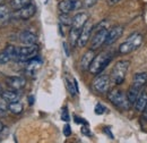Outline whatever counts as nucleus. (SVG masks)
Listing matches in <instances>:
<instances>
[{
  "mask_svg": "<svg viewBox=\"0 0 147 143\" xmlns=\"http://www.w3.org/2000/svg\"><path fill=\"white\" fill-rule=\"evenodd\" d=\"M2 99L6 101V102H15V101H18L19 99V93L17 91H14V90H9V91H3V93L1 94Z\"/></svg>",
  "mask_w": 147,
  "mask_h": 143,
  "instance_id": "nucleus-19",
  "label": "nucleus"
},
{
  "mask_svg": "<svg viewBox=\"0 0 147 143\" xmlns=\"http://www.w3.org/2000/svg\"><path fill=\"white\" fill-rule=\"evenodd\" d=\"M140 91H142V90L136 88V86H134V85H131V86L129 88L128 92H127V98H128L130 105H135V102H136V100H137V98H138Z\"/></svg>",
  "mask_w": 147,
  "mask_h": 143,
  "instance_id": "nucleus-22",
  "label": "nucleus"
},
{
  "mask_svg": "<svg viewBox=\"0 0 147 143\" xmlns=\"http://www.w3.org/2000/svg\"><path fill=\"white\" fill-rule=\"evenodd\" d=\"M111 59H112V54L110 52H101L97 56L94 57L93 61L90 65L88 71L91 72V74L94 75H98L105 69V67L110 64Z\"/></svg>",
  "mask_w": 147,
  "mask_h": 143,
  "instance_id": "nucleus-1",
  "label": "nucleus"
},
{
  "mask_svg": "<svg viewBox=\"0 0 147 143\" xmlns=\"http://www.w3.org/2000/svg\"><path fill=\"white\" fill-rule=\"evenodd\" d=\"M58 8L60 10V14H69L70 12H73V1L61 0L58 5Z\"/></svg>",
  "mask_w": 147,
  "mask_h": 143,
  "instance_id": "nucleus-20",
  "label": "nucleus"
},
{
  "mask_svg": "<svg viewBox=\"0 0 147 143\" xmlns=\"http://www.w3.org/2000/svg\"><path fill=\"white\" fill-rule=\"evenodd\" d=\"M94 57H95V52H94V50H92V49H90L88 51H86L85 54H83V57L80 59V68L83 71H88L90 65H91V63L93 61Z\"/></svg>",
  "mask_w": 147,
  "mask_h": 143,
  "instance_id": "nucleus-14",
  "label": "nucleus"
},
{
  "mask_svg": "<svg viewBox=\"0 0 147 143\" xmlns=\"http://www.w3.org/2000/svg\"><path fill=\"white\" fill-rule=\"evenodd\" d=\"M18 56H17V60L23 61V63H27L32 59H34L38 54V47L36 44H31V46H25V47H20L17 50Z\"/></svg>",
  "mask_w": 147,
  "mask_h": 143,
  "instance_id": "nucleus-5",
  "label": "nucleus"
},
{
  "mask_svg": "<svg viewBox=\"0 0 147 143\" xmlns=\"http://www.w3.org/2000/svg\"><path fill=\"white\" fill-rule=\"evenodd\" d=\"M17 50H18V48H16L15 46H11V44L7 46V48L5 49V51L10 57V60H17V56H18Z\"/></svg>",
  "mask_w": 147,
  "mask_h": 143,
  "instance_id": "nucleus-25",
  "label": "nucleus"
},
{
  "mask_svg": "<svg viewBox=\"0 0 147 143\" xmlns=\"http://www.w3.org/2000/svg\"><path fill=\"white\" fill-rule=\"evenodd\" d=\"M82 132H83V134H85V135H88V136L91 135V132H90V129H88L87 127H85V126L82 128Z\"/></svg>",
  "mask_w": 147,
  "mask_h": 143,
  "instance_id": "nucleus-38",
  "label": "nucleus"
},
{
  "mask_svg": "<svg viewBox=\"0 0 147 143\" xmlns=\"http://www.w3.org/2000/svg\"><path fill=\"white\" fill-rule=\"evenodd\" d=\"M103 132L107 134V135H109V138L110 139H113V134L111 133V131H110V127H104V129H103Z\"/></svg>",
  "mask_w": 147,
  "mask_h": 143,
  "instance_id": "nucleus-36",
  "label": "nucleus"
},
{
  "mask_svg": "<svg viewBox=\"0 0 147 143\" xmlns=\"http://www.w3.org/2000/svg\"><path fill=\"white\" fill-rule=\"evenodd\" d=\"M96 2H97V0H84V1H83V5H84V7H86V8H91V7H93Z\"/></svg>",
  "mask_w": 147,
  "mask_h": 143,
  "instance_id": "nucleus-32",
  "label": "nucleus"
},
{
  "mask_svg": "<svg viewBox=\"0 0 147 143\" xmlns=\"http://www.w3.org/2000/svg\"><path fill=\"white\" fill-rule=\"evenodd\" d=\"M79 33H80V31H79V30L70 29V33H69V41H70L71 47H76V46H77V41H78V37H79Z\"/></svg>",
  "mask_w": 147,
  "mask_h": 143,
  "instance_id": "nucleus-26",
  "label": "nucleus"
},
{
  "mask_svg": "<svg viewBox=\"0 0 147 143\" xmlns=\"http://www.w3.org/2000/svg\"><path fill=\"white\" fill-rule=\"evenodd\" d=\"M92 32H93V24L87 20L86 24L83 26V29L80 30V33H79V37H78V41H77V46L83 48L87 44L90 37L92 35Z\"/></svg>",
  "mask_w": 147,
  "mask_h": 143,
  "instance_id": "nucleus-7",
  "label": "nucleus"
},
{
  "mask_svg": "<svg viewBox=\"0 0 147 143\" xmlns=\"http://www.w3.org/2000/svg\"><path fill=\"white\" fill-rule=\"evenodd\" d=\"M108 29L107 30H101V31H97L95 32V34L92 39V43H91V49L92 50H96L98 48H101L104 42H105V39H107V35H108Z\"/></svg>",
  "mask_w": 147,
  "mask_h": 143,
  "instance_id": "nucleus-8",
  "label": "nucleus"
},
{
  "mask_svg": "<svg viewBox=\"0 0 147 143\" xmlns=\"http://www.w3.org/2000/svg\"><path fill=\"white\" fill-rule=\"evenodd\" d=\"M147 84V73H137L134 76L132 80V85L138 88V89H143Z\"/></svg>",
  "mask_w": 147,
  "mask_h": 143,
  "instance_id": "nucleus-17",
  "label": "nucleus"
},
{
  "mask_svg": "<svg viewBox=\"0 0 147 143\" xmlns=\"http://www.w3.org/2000/svg\"><path fill=\"white\" fill-rule=\"evenodd\" d=\"M10 61V57L8 56V54L3 50L0 52V64H7Z\"/></svg>",
  "mask_w": 147,
  "mask_h": 143,
  "instance_id": "nucleus-29",
  "label": "nucleus"
},
{
  "mask_svg": "<svg viewBox=\"0 0 147 143\" xmlns=\"http://www.w3.org/2000/svg\"><path fill=\"white\" fill-rule=\"evenodd\" d=\"M122 33H123V27H122V26L118 25V26L112 27L111 30L108 31V35H107L104 44H105V46H111V44H113L117 40H119V39L121 37Z\"/></svg>",
  "mask_w": 147,
  "mask_h": 143,
  "instance_id": "nucleus-9",
  "label": "nucleus"
},
{
  "mask_svg": "<svg viewBox=\"0 0 147 143\" xmlns=\"http://www.w3.org/2000/svg\"><path fill=\"white\" fill-rule=\"evenodd\" d=\"M41 64H42V61H41V59L38 58V57H35L34 59H32V60H30V61H27V66H26V69L28 73H31V74H33V73H35V72L41 67Z\"/></svg>",
  "mask_w": 147,
  "mask_h": 143,
  "instance_id": "nucleus-23",
  "label": "nucleus"
},
{
  "mask_svg": "<svg viewBox=\"0 0 147 143\" xmlns=\"http://www.w3.org/2000/svg\"><path fill=\"white\" fill-rule=\"evenodd\" d=\"M6 82H7V85L14 91L22 90L26 84L25 78L20 76H8L6 77Z\"/></svg>",
  "mask_w": 147,
  "mask_h": 143,
  "instance_id": "nucleus-11",
  "label": "nucleus"
},
{
  "mask_svg": "<svg viewBox=\"0 0 147 143\" xmlns=\"http://www.w3.org/2000/svg\"><path fill=\"white\" fill-rule=\"evenodd\" d=\"M59 22L63 26H71L73 18L69 16V14H60L59 15Z\"/></svg>",
  "mask_w": 147,
  "mask_h": 143,
  "instance_id": "nucleus-27",
  "label": "nucleus"
},
{
  "mask_svg": "<svg viewBox=\"0 0 147 143\" xmlns=\"http://www.w3.org/2000/svg\"><path fill=\"white\" fill-rule=\"evenodd\" d=\"M119 1H120V0H107V3H108V6L112 7V6H115Z\"/></svg>",
  "mask_w": 147,
  "mask_h": 143,
  "instance_id": "nucleus-37",
  "label": "nucleus"
},
{
  "mask_svg": "<svg viewBox=\"0 0 147 143\" xmlns=\"http://www.w3.org/2000/svg\"><path fill=\"white\" fill-rule=\"evenodd\" d=\"M3 1H5V0H0V6H1V5H3Z\"/></svg>",
  "mask_w": 147,
  "mask_h": 143,
  "instance_id": "nucleus-43",
  "label": "nucleus"
},
{
  "mask_svg": "<svg viewBox=\"0 0 147 143\" xmlns=\"http://www.w3.org/2000/svg\"><path fill=\"white\" fill-rule=\"evenodd\" d=\"M143 40H144V36L142 35L140 33L138 32H135L132 33L131 35H129V37L123 42L120 44L119 47V52L122 54H127L132 52L134 50L138 49L142 43H143Z\"/></svg>",
  "mask_w": 147,
  "mask_h": 143,
  "instance_id": "nucleus-2",
  "label": "nucleus"
},
{
  "mask_svg": "<svg viewBox=\"0 0 147 143\" xmlns=\"http://www.w3.org/2000/svg\"><path fill=\"white\" fill-rule=\"evenodd\" d=\"M61 119L63 122H68L69 121V112H68V110H67L66 107L63 108L62 111H61Z\"/></svg>",
  "mask_w": 147,
  "mask_h": 143,
  "instance_id": "nucleus-31",
  "label": "nucleus"
},
{
  "mask_svg": "<svg viewBox=\"0 0 147 143\" xmlns=\"http://www.w3.org/2000/svg\"><path fill=\"white\" fill-rule=\"evenodd\" d=\"M143 112H144V118L147 121V105H146V107H145V109L143 110Z\"/></svg>",
  "mask_w": 147,
  "mask_h": 143,
  "instance_id": "nucleus-39",
  "label": "nucleus"
},
{
  "mask_svg": "<svg viewBox=\"0 0 147 143\" xmlns=\"http://www.w3.org/2000/svg\"><path fill=\"white\" fill-rule=\"evenodd\" d=\"M111 78L108 75H97L93 81V88L98 93H107L110 89Z\"/></svg>",
  "mask_w": 147,
  "mask_h": 143,
  "instance_id": "nucleus-6",
  "label": "nucleus"
},
{
  "mask_svg": "<svg viewBox=\"0 0 147 143\" xmlns=\"http://www.w3.org/2000/svg\"><path fill=\"white\" fill-rule=\"evenodd\" d=\"M109 25H110V22H109L108 19H103V20H101L95 27L93 26V30H94L95 32L101 31V30H107V29H109Z\"/></svg>",
  "mask_w": 147,
  "mask_h": 143,
  "instance_id": "nucleus-28",
  "label": "nucleus"
},
{
  "mask_svg": "<svg viewBox=\"0 0 147 143\" xmlns=\"http://www.w3.org/2000/svg\"><path fill=\"white\" fill-rule=\"evenodd\" d=\"M95 114L96 115H103L104 112H105V110H107V108L104 107L102 104H97L96 106H95Z\"/></svg>",
  "mask_w": 147,
  "mask_h": 143,
  "instance_id": "nucleus-30",
  "label": "nucleus"
},
{
  "mask_svg": "<svg viewBox=\"0 0 147 143\" xmlns=\"http://www.w3.org/2000/svg\"><path fill=\"white\" fill-rule=\"evenodd\" d=\"M129 65H130L129 60H119L114 65L113 69L111 72V80L113 81L114 84L120 85L123 83L126 75H127V72L129 69Z\"/></svg>",
  "mask_w": 147,
  "mask_h": 143,
  "instance_id": "nucleus-3",
  "label": "nucleus"
},
{
  "mask_svg": "<svg viewBox=\"0 0 147 143\" xmlns=\"http://www.w3.org/2000/svg\"><path fill=\"white\" fill-rule=\"evenodd\" d=\"M70 1H74V0H70Z\"/></svg>",
  "mask_w": 147,
  "mask_h": 143,
  "instance_id": "nucleus-44",
  "label": "nucleus"
},
{
  "mask_svg": "<svg viewBox=\"0 0 147 143\" xmlns=\"http://www.w3.org/2000/svg\"><path fill=\"white\" fill-rule=\"evenodd\" d=\"M11 18V12L8 6L1 5L0 6V27L6 25Z\"/></svg>",
  "mask_w": 147,
  "mask_h": 143,
  "instance_id": "nucleus-16",
  "label": "nucleus"
},
{
  "mask_svg": "<svg viewBox=\"0 0 147 143\" xmlns=\"http://www.w3.org/2000/svg\"><path fill=\"white\" fill-rule=\"evenodd\" d=\"M2 93H3V90H2V86H1V85H0V95H1V94H2Z\"/></svg>",
  "mask_w": 147,
  "mask_h": 143,
  "instance_id": "nucleus-42",
  "label": "nucleus"
},
{
  "mask_svg": "<svg viewBox=\"0 0 147 143\" xmlns=\"http://www.w3.org/2000/svg\"><path fill=\"white\" fill-rule=\"evenodd\" d=\"M88 20V15L86 13H78L73 17L71 22V29L75 30H82L83 26L86 24V22Z\"/></svg>",
  "mask_w": 147,
  "mask_h": 143,
  "instance_id": "nucleus-12",
  "label": "nucleus"
},
{
  "mask_svg": "<svg viewBox=\"0 0 147 143\" xmlns=\"http://www.w3.org/2000/svg\"><path fill=\"white\" fill-rule=\"evenodd\" d=\"M147 105V92H140L136 102H135V108L137 111L143 112V110L145 109Z\"/></svg>",
  "mask_w": 147,
  "mask_h": 143,
  "instance_id": "nucleus-18",
  "label": "nucleus"
},
{
  "mask_svg": "<svg viewBox=\"0 0 147 143\" xmlns=\"http://www.w3.org/2000/svg\"><path fill=\"white\" fill-rule=\"evenodd\" d=\"M36 35L30 31H23L19 34V41L20 43L25 46H31V44H36Z\"/></svg>",
  "mask_w": 147,
  "mask_h": 143,
  "instance_id": "nucleus-13",
  "label": "nucleus"
},
{
  "mask_svg": "<svg viewBox=\"0 0 147 143\" xmlns=\"http://www.w3.org/2000/svg\"><path fill=\"white\" fill-rule=\"evenodd\" d=\"M83 6V2L80 0H74L73 1V10H77Z\"/></svg>",
  "mask_w": 147,
  "mask_h": 143,
  "instance_id": "nucleus-33",
  "label": "nucleus"
},
{
  "mask_svg": "<svg viewBox=\"0 0 147 143\" xmlns=\"http://www.w3.org/2000/svg\"><path fill=\"white\" fill-rule=\"evenodd\" d=\"M33 100H34V98L33 97H30V105H33V102H34Z\"/></svg>",
  "mask_w": 147,
  "mask_h": 143,
  "instance_id": "nucleus-40",
  "label": "nucleus"
},
{
  "mask_svg": "<svg viewBox=\"0 0 147 143\" xmlns=\"http://www.w3.org/2000/svg\"><path fill=\"white\" fill-rule=\"evenodd\" d=\"M36 13V7L33 5V3H30L28 6L19 9V10H16V14L15 16L19 19H23V20H27L31 17H33Z\"/></svg>",
  "mask_w": 147,
  "mask_h": 143,
  "instance_id": "nucleus-10",
  "label": "nucleus"
},
{
  "mask_svg": "<svg viewBox=\"0 0 147 143\" xmlns=\"http://www.w3.org/2000/svg\"><path fill=\"white\" fill-rule=\"evenodd\" d=\"M3 128H5V127H3V124H2L1 122H0V132H1V131H2Z\"/></svg>",
  "mask_w": 147,
  "mask_h": 143,
  "instance_id": "nucleus-41",
  "label": "nucleus"
},
{
  "mask_svg": "<svg viewBox=\"0 0 147 143\" xmlns=\"http://www.w3.org/2000/svg\"><path fill=\"white\" fill-rule=\"evenodd\" d=\"M65 82H66V86L68 92L70 93V95L75 97L77 93H78V83L76 81V78L73 76H69V75H66L65 77Z\"/></svg>",
  "mask_w": 147,
  "mask_h": 143,
  "instance_id": "nucleus-15",
  "label": "nucleus"
},
{
  "mask_svg": "<svg viewBox=\"0 0 147 143\" xmlns=\"http://www.w3.org/2000/svg\"><path fill=\"white\" fill-rule=\"evenodd\" d=\"M8 110H9L11 114H14V115H19L20 112H23L24 107H23L22 102L15 101V102H10V104L8 105Z\"/></svg>",
  "mask_w": 147,
  "mask_h": 143,
  "instance_id": "nucleus-24",
  "label": "nucleus"
},
{
  "mask_svg": "<svg viewBox=\"0 0 147 143\" xmlns=\"http://www.w3.org/2000/svg\"><path fill=\"white\" fill-rule=\"evenodd\" d=\"M30 3H32V0H10L9 1V6L13 10H19L26 6H28Z\"/></svg>",
  "mask_w": 147,
  "mask_h": 143,
  "instance_id": "nucleus-21",
  "label": "nucleus"
},
{
  "mask_svg": "<svg viewBox=\"0 0 147 143\" xmlns=\"http://www.w3.org/2000/svg\"><path fill=\"white\" fill-rule=\"evenodd\" d=\"M108 99L110 100L112 105L115 107L120 108L121 110H129L130 108V102H129L127 94H125L121 90H112L108 93Z\"/></svg>",
  "mask_w": 147,
  "mask_h": 143,
  "instance_id": "nucleus-4",
  "label": "nucleus"
},
{
  "mask_svg": "<svg viewBox=\"0 0 147 143\" xmlns=\"http://www.w3.org/2000/svg\"><path fill=\"white\" fill-rule=\"evenodd\" d=\"M63 134H65V136H70L71 135V127L68 124L63 127Z\"/></svg>",
  "mask_w": 147,
  "mask_h": 143,
  "instance_id": "nucleus-34",
  "label": "nucleus"
},
{
  "mask_svg": "<svg viewBox=\"0 0 147 143\" xmlns=\"http://www.w3.org/2000/svg\"><path fill=\"white\" fill-rule=\"evenodd\" d=\"M75 123H76V124H83V125H87V122H86V121H84L83 118L78 117V116H75Z\"/></svg>",
  "mask_w": 147,
  "mask_h": 143,
  "instance_id": "nucleus-35",
  "label": "nucleus"
}]
</instances>
